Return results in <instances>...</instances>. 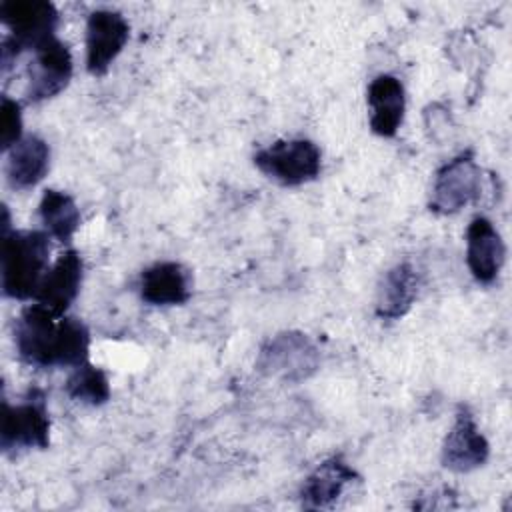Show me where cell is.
<instances>
[{"label": "cell", "mask_w": 512, "mask_h": 512, "mask_svg": "<svg viewBox=\"0 0 512 512\" xmlns=\"http://www.w3.org/2000/svg\"><path fill=\"white\" fill-rule=\"evenodd\" d=\"M22 362L36 368H74L88 360L90 332L74 316H56L42 304L26 306L14 324Z\"/></svg>", "instance_id": "1"}, {"label": "cell", "mask_w": 512, "mask_h": 512, "mask_svg": "<svg viewBox=\"0 0 512 512\" xmlns=\"http://www.w3.org/2000/svg\"><path fill=\"white\" fill-rule=\"evenodd\" d=\"M50 260V234L14 230L2 236V292L14 300L34 298Z\"/></svg>", "instance_id": "2"}, {"label": "cell", "mask_w": 512, "mask_h": 512, "mask_svg": "<svg viewBox=\"0 0 512 512\" xmlns=\"http://www.w3.org/2000/svg\"><path fill=\"white\" fill-rule=\"evenodd\" d=\"M256 168L282 186H300L322 170V152L308 138L276 140L254 154Z\"/></svg>", "instance_id": "3"}, {"label": "cell", "mask_w": 512, "mask_h": 512, "mask_svg": "<svg viewBox=\"0 0 512 512\" xmlns=\"http://www.w3.org/2000/svg\"><path fill=\"white\" fill-rule=\"evenodd\" d=\"M0 446L4 452L50 446V414L40 388H30L18 404L4 402Z\"/></svg>", "instance_id": "4"}, {"label": "cell", "mask_w": 512, "mask_h": 512, "mask_svg": "<svg viewBox=\"0 0 512 512\" xmlns=\"http://www.w3.org/2000/svg\"><path fill=\"white\" fill-rule=\"evenodd\" d=\"M320 364L316 344L302 332H280L272 336L260 350L256 366L260 372L284 382H300L310 378Z\"/></svg>", "instance_id": "5"}, {"label": "cell", "mask_w": 512, "mask_h": 512, "mask_svg": "<svg viewBox=\"0 0 512 512\" xmlns=\"http://www.w3.org/2000/svg\"><path fill=\"white\" fill-rule=\"evenodd\" d=\"M480 168L470 152H462L438 168L432 184L430 210L454 214L480 196Z\"/></svg>", "instance_id": "6"}, {"label": "cell", "mask_w": 512, "mask_h": 512, "mask_svg": "<svg viewBox=\"0 0 512 512\" xmlns=\"http://www.w3.org/2000/svg\"><path fill=\"white\" fill-rule=\"evenodd\" d=\"M0 20L8 26L10 38L22 50H36L56 36L58 10L46 0H6L0 4Z\"/></svg>", "instance_id": "7"}, {"label": "cell", "mask_w": 512, "mask_h": 512, "mask_svg": "<svg viewBox=\"0 0 512 512\" xmlns=\"http://www.w3.org/2000/svg\"><path fill=\"white\" fill-rule=\"evenodd\" d=\"M130 38V24L116 10H94L86 22V70L92 76L108 72Z\"/></svg>", "instance_id": "8"}, {"label": "cell", "mask_w": 512, "mask_h": 512, "mask_svg": "<svg viewBox=\"0 0 512 512\" xmlns=\"http://www.w3.org/2000/svg\"><path fill=\"white\" fill-rule=\"evenodd\" d=\"M28 64V102H42L60 94L72 78V54L68 46L56 36L40 44Z\"/></svg>", "instance_id": "9"}, {"label": "cell", "mask_w": 512, "mask_h": 512, "mask_svg": "<svg viewBox=\"0 0 512 512\" xmlns=\"http://www.w3.org/2000/svg\"><path fill=\"white\" fill-rule=\"evenodd\" d=\"M490 446L472 412L458 406L454 424L442 444V464L454 472H470L488 460Z\"/></svg>", "instance_id": "10"}, {"label": "cell", "mask_w": 512, "mask_h": 512, "mask_svg": "<svg viewBox=\"0 0 512 512\" xmlns=\"http://www.w3.org/2000/svg\"><path fill=\"white\" fill-rule=\"evenodd\" d=\"M506 246L492 220L476 216L466 228V264L480 284H492L504 264Z\"/></svg>", "instance_id": "11"}, {"label": "cell", "mask_w": 512, "mask_h": 512, "mask_svg": "<svg viewBox=\"0 0 512 512\" xmlns=\"http://www.w3.org/2000/svg\"><path fill=\"white\" fill-rule=\"evenodd\" d=\"M82 278L84 264L80 254L76 250H66L44 274L34 300L52 314L64 316L80 292Z\"/></svg>", "instance_id": "12"}, {"label": "cell", "mask_w": 512, "mask_h": 512, "mask_svg": "<svg viewBox=\"0 0 512 512\" xmlns=\"http://www.w3.org/2000/svg\"><path fill=\"white\" fill-rule=\"evenodd\" d=\"M138 288L152 306H178L192 296V274L180 262H156L140 274Z\"/></svg>", "instance_id": "13"}, {"label": "cell", "mask_w": 512, "mask_h": 512, "mask_svg": "<svg viewBox=\"0 0 512 512\" xmlns=\"http://www.w3.org/2000/svg\"><path fill=\"white\" fill-rule=\"evenodd\" d=\"M370 108V128L382 138L396 136L404 120L406 94L402 82L392 74H378L366 90Z\"/></svg>", "instance_id": "14"}, {"label": "cell", "mask_w": 512, "mask_h": 512, "mask_svg": "<svg viewBox=\"0 0 512 512\" xmlns=\"http://www.w3.org/2000/svg\"><path fill=\"white\" fill-rule=\"evenodd\" d=\"M356 480H360L356 470L348 466L342 458L332 456L318 464L314 472L304 480L300 488L302 506L308 510L330 508L344 494L346 486Z\"/></svg>", "instance_id": "15"}, {"label": "cell", "mask_w": 512, "mask_h": 512, "mask_svg": "<svg viewBox=\"0 0 512 512\" xmlns=\"http://www.w3.org/2000/svg\"><path fill=\"white\" fill-rule=\"evenodd\" d=\"M50 168V146L36 134L22 136L10 150L6 160V178L12 188H34Z\"/></svg>", "instance_id": "16"}, {"label": "cell", "mask_w": 512, "mask_h": 512, "mask_svg": "<svg viewBox=\"0 0 512 512\" xmlns=\"http://www.w3.org/2000/svg\"><path fill=\"white\" fill-rule=\"evenodd\" d=\"M418 294V274L416 270L402 262L390 268L376 292V316L382 320L402 318L414 304Z\"/></svg>", "instance_id": "17"}, {"label": "cell", "mask_w": 512, "mask_h": 512, "mask_svg": "<svg viewBox=\"0 0 512 512\" xmlns=\"http://www.w3.org/2000/svg\"><path fill=\"white\" fill-rule=\"evenodd\" d=\"M38 216L50 238H56L62 244H68L80 228V208L74 198L62 190H44L38 204Z\"/></svg>", "instance_id": "18"}, {"label": "cell", "mask_w": 512, "mask_h": 512, "mask_svg": "<svg viewBox=\"0 0 512 512\" xmlns=\"http://www.w3.org/2000/svg\"><path fill=\"white\" fill-rule=\"evenodd\" d=\"M64 388L72 400L88 406H100L110 400V382L106 372L88 360L74 366Z\"/></svg>", "instance_id": "19"}, {"label": "cell", "mask_w": 512, "mask_h": 512, "mask_svg": "<svg viewBox=\"0 0 512 512\" xmlns=\"http://www.w3.org/2000/svg\"><path fill=\"white\" fill-rule=\"evenodd\" d=\"M0 118H2L0 144H2V150L8 152L22 138V106H20V102H16L8 96H2Z\"/></svg>", "instance_id": "20"}]
</instances>
